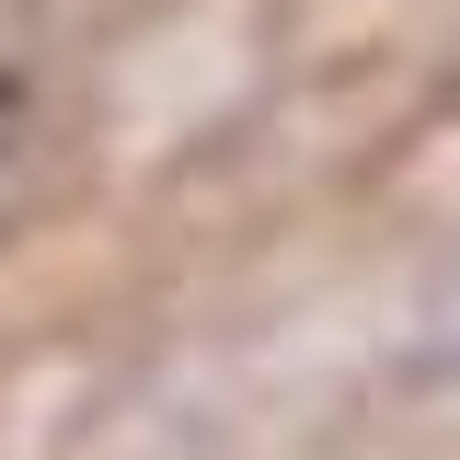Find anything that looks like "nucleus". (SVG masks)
Listing matches in <instances>:
<instances>
[{
  "instance_id": "1",
  "label": "nucleus",
  "mask_w": 460,
  "mask_h": 460,
  "mask_svg": "<svg viewBox=\"0 0 460 460\" xmlns=\"http://www.w3.org/2000/svg\"><path fill=\"white\" fill-rule=\"evenodd\" d=\"M12 104H23V93H12V81H0V127H12Z\"/></svg>"
}]
</instances>
